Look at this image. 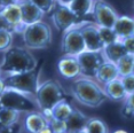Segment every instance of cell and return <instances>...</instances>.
<instances>
[{
  "mask_svg": "<svg viewBox=\"0 0 134 133\" xmlns=\"http://www.w3.org/2000/svg\"><path fill=\"white\" fill-rule=\"evenodd\" d=\"M114 30L120 39L134 36V19L126 15L118 16L114 25Z\"/></svg>",
  "mask_w": 134,
  "mask_h": 133,
  "instance_id": "cell-21",
  "label": "cell"
},
{
  "mask_svg": "<svg viewBox=\"0 0 134 133\" xmlns=\"http://www.w3.org/2000/svg\"><path fill=\"white\" fill-rule=\"evenodd\" d=\"M119 78H120L121 83H123V86L127 94L133 93L134 92V74H130V75H126V76H123Z\"/></svg>",
  "mask_w": 134,
  "mask_h": 133,
  "instance_id": "cell-30",
  "label": "cell"
},
{
  "mask_svg": "<svg viewBox=\"0 0 134 133\" xmlns=\"http://www.w3.org/2000/svg\"><path fill=\"white\" fill-rule=\"evenodd\" d=\"M59 72L66 79H75L81 75L80 65L76 56L64 55L57 62Z\"/></svg>",
  "mask_w": 134,
  "mask_h": 133,
  "instance_id": "cell-14",
  "label": "cell"
},
{
  "mask_svg": "<svg viewBox=\"0 0 134 133\" xmlns=\"http://www.w3.org/2000/svg\"><path fill=\"white\" fill-rule=\"evenodd\" d=\"M103 91L108 96V99L115 100V101H121L127 96V93L124 88L120 78H116L114 80L103 84Z\"/></svg>",
  "mask_w": 134,
  "mask_h": 133,
  "instance_id": "cell-16",
  "label": "cell"
},
{
  "mask_svg": "<svg viewBox=\"0 0 134 133\" xmlns=\"http://www.w3.org/2000/svg\"><path fill=\"white\" fill-rule=\"evenodd\" d=\"M37 66V59L29 49L16 46H12L6 52H4L2 62L0 63L2 75H14L31 71Z\"/></svg>",
  "mask_w": 134,
  "mask_h": 133,
  "instance_id": "cell-1",
  "label": "cell"
},
{
  "mask_svg": "<svg viewBox=\"0 0 134 133\" xmlns=\"http://www.w3.org/2000/svg\"><path fill=\"white\" fill-rule=\"evenodd\" d=\"M121 113L127 118L134 116V92L131 93V94H127V96L125 98L124 107Z\"/></svg>",
  "mask_w": 134,
  "mask_h": 133,
  "instance_id": "cell-27",
  "label": "cell"
},
{
  "mask_svg": "<svg viewBox=\"0 0 134 133\" xmlns=\"http://www.w3.org/2000/svg\"><path fill=\"white\" fill-rule=\"evenodd\" d=\"M92 16L96 25L114 28L119 15L112 8V6L109 5L104 0H94Z\"/></svg>",
  "mask_w": 134,
  "mask_h": 133,
  "instance_id": "cell-10",
  "label": "cell"
},
{
  "mask_svg": "<svg viewBox=\"0 0 134 133\" xmlns=\"http://www.w3.org/2000/svg\"><path fill=\"white\" fill-rule=\"evenodd\" d=\"M51 17L57 31L62 33L86 22V21H84V19H79L76 16L66 5H62L59 2H56L54 6Z\"/></svg>",
  "mask_w": 134,
  "mask_h": 133,
  "instance_id": "cell-7",
  "label": "cell"
},
{
  "mask_svg": "<svg viewBox=\"0 0 134 133\" xmlns=\"http://www.w3.org/2000/svg\"><path fill=\"white\" fill-rule=\"evenodd\" d=\"M0 30H6V31H9L12 33H16L15 28L5 19L4 16H2L1 14H0Z\"/></svg>",
  "mask_w": 134,
  "mask_h": 133,
  "instance_id": "cell-32",
  "label": "cell"
},
{
  "mask_svg": "<svg viewBox=\"0 0 134 133\" xmlns=\"http://www.w3.org/2000/svg\"><path fill=\"white\" fill-rule=\"evenodd\" d=\"M30 1H32L36 6H38L45 14L51 13L56 4V0H30Z\"/></svg>",
  "mask_w": 134,
  "mask_h": 133,
  "instance_id": "cell-29",
  "label": "cell"
},
{
  "mask_svg": "<svg viewBox=\"0 0 134 133\" xmlns=\"http://www.w3.org/2000/svg\"><path fill=\"white\" fill-rule=\"evenodd\" d=\"M72 110H74L72 104L70 103L69 99H65V100L60 101L59 103H56L49 111H47V113L44 115L47 118L52 117V118H55L59 120H64L65 122V119L69 117V115L72 113Z\"/></svg>",
  "mask_w": 134,
  "mask_h": 133,
  "instance_id": "cell-19",
  "label": "cell"
},
{
  "mask_svg": "<svg viewBox=\"0 0 134 133\" xmlns=\"http://www.w3.org/2000/svg\"><path fill=\"white\" fill-rule=\"evenodd\" d=\"M83 132H86V133H107L108 132V126H107L105 123L102 122L101 119L91 117V118L87 119L86 125H85Z\"/></svg>",
  "mask_w": 134,
  "mask_h": 133,
  "instance_id": "cell-24",
  "label": "cell"
},
{
  "mask_svg": "<svg viewBox=\"0 0 134 133\" xmlns=\"http://www.w3.org/2000/svg\"><path fill=\"white\" fill-rule=\"evenodd\" d=\"M0 104L9 109L17 110L20 113L40 111L35 98L32 99L31 95L8 87H5L4 92L0 94Z\"/></svg>",
  "mask_w": 134,
  "mask_h": 133,
  "instance_id": "cell-6",
  "label": "cell"
},
{
  "mask_svg": "<svg viewBox=\"0 0 134 133\" xmlns=\"http://www.w3.org/2000/svg\"><path fill=\"white\" fill-rule=\"evenodd\" d=\"M121 43L124 44V46H125V48H126L127 53L133 54L134 55V36H131V37L121 39Z\"/></svg>",
  "mask_w": 134,
  "mask_h": 133,
  "instance_id": "cell-31",
  "label": "cell"
},
{
  "mask_svg": "<svg viewBox=\"0 0 134 133\" xmlns=\"http://www.w3.org/2000/svg\"><path fill=\"white\" fill-rule=\"evenodd\" d=\"M0 14L14 26L16 33H22L23 29L25 28V25H24V23L22 22L21 8H20L19 4L2 6V7H0Z\"/></svg>",
  "mask_w": 134,
  "mask_h": 133,
  "instance_id": "cell-15",
  "label": "cell"
},
{
  "mask_svg": "<svg viewBox=\"0 0 134 133\" xmlns=\"http://www.w3.org/2000/svg\"><path fill=\"white\" fill-rule=\"evenodd\" d=\"M21 0H0V7L2 6H8L12 4H19Z\"/></svg>",
  "mask_w": 134,
  "mask_h": 133,
  "instance_id": "cell-33",
  "label": "cell"
},
{
  "mask_svg": "<svg viewBox=\"0 0 134 133\" xmlns=\"http://www.w3.org/2000/svg\"><path fill=\"white\" fill-rule=\"evenodd\" d=\"M2 76V72H1V68H0V77Z\"/></svg>",
  "mask_w": 134,
  "mask_h": 133,
  "instance_id": "cell-36",
  "label": "cell"
},
{
  "mask_svg": "<svg viewBox=\"0 0 134 133\" xmlns=\"http://www.w3.org/2000/svg\"><path fill=\"white\" fill-rule=\"evenodd\" d=\"M24 128L26 131L32 133L52 132L48 126V120L41 111H31L28 113L24 119Z\"/></svg>",
  "mask_w": 134,
  "mask_h": 133,
  "instance_id": "cell-12",
  "label": "cell"
},
{
  "mask_svg": "<svg viewBox=\"0 0 134 133\" xmlns=\"http://www.w3.org/2000/svg\"><path fill=\"white\" fill-rule=\"evenodd\" d=\"M116 65H117L118 72H119V77L134 74V55L127 53L120 60H118Z\"/></svg>",
  "mask_w": 134,
  "mask_h": 133,
  "instance_id": "cell-23",
  "label": "cell"
},
{
  "mask_svg": "<svg viewBox=\"0 0 134 133\" xmlns=\"http://www.w3.org/2000/svg\"><path fill=\"white\" fill-rule=\"evenodd\" d=\"M71 1H72V0H56V2H59V4H62V5H68Z\"/></svg>",
  "mask_w": 134,
  "mask_h": 133,
  "instance_id": "cell-35",
  "label": "cell"
},
{
  "mask_svg": "<svg viewBox=\"0 0 134 133\" xmlns=\"http://www.w3.org/2000/svg\"><path fill=\"white\" fill-rule=\"evenodd\" d=\"M97 28H99L100 36H101L102 43H103L104 46L105 45L115 43V41L121 40V39L118 37L117 33H116L114 28H107V26H99V25H97Z\"/></svg>",
  "mask_w": 134,
  "mask_h": 133,
  "instance_id": "cell-25",
  "label": "cell"
},
{
  "mask_svg": "<svg viewBox=\"0 0 134 133\" xmlns=\"http://www.w3.org/2000/svg\"><path fill=\"white\" fill-rule=\"evenodd\" d=\"M40 72H41V66H37L31 71L14 74V75H4V77L1 78L4 80L6 87L20 91V92L29 94L35 98L38 87L40 85V83H39Z\"/></svg>",
  "mask_w": 134,
  "mask_h": 133,
  "instance_id": "cell-5",
  "label": "cell"
},
{
  "mask_svg": "<svg viewBox=\"0 0 134 133\" xmlns=\"http://www.w3.org/2000/svg\"><path fill=\"white\" fill-rule=\"evenodd\" d=\"M133 6H134V2H133Z\"/></svg>",
  "mask_w": 134,
  "mask_h": 133,
  "instance_id": "cell-37",
  "label": "cell"
},
{
  "mask_svg": "<svg viewBox=\"0 0 134 133\" xmlns=\"http://www.w3.org/2000/svg\"><path fill=\"white\" fill-rule=\"evenodd\" d=\"M79 29L81 31V35L84 37L85 44H86V49L87 51H102L104 45L102 43L101 36L99 32L95 22H90L86 21L83 24L79 25Z\"/></svg>",
  "mask_w": 134,
  "mask_h": 133,
  "instance_id": "cell-11",
  "label": "cell"
},
{
  "mask_svg": "<svg viewBox=\"0 0 134 133\" xmlns=\"http://www.w3.org/2000/svg\"><path fill=\"white\" fill-rule=\"evenodd\" d=\"M116 78H119V72H118L116 63L105 61L102 63L101 66L97 69L95 79L101 84H105L110 80H114Z\"/></svg>",
  "mask_w": 134,
  "mask_h": 133,
  "instance_id": "cell-18",
  "label": "cell"
},
{
  "mask_svg": "<svg viewBox=\"0 0 134 133\" xmlns=\"http://www.w3.org/2000/svg\"><path fill=\"white\" fill-rule=\"evenodd\" d=\"M88 117L85 114H83L80 110L74 108L72 113L69 115V117L65 119V126L66 132H83V130L86 125Z\"/></svg>",
  "mask_w": 134,
  "mask_h": 133,
  "instance_id": "cell-17",
  "label": "cell"
},
{
  "mask_svg": "<svg viewBox=\"0 0 134 133\" xmlns=\"http://www.w3.org/2000/svg\"><path fill=\"white\" fill-rule=\"evenodd\" d=\"M35 99L42 114H46L60 101L69 99V94L56 80L49 79L39 85Z\"/></svg>",
  "mask_w": 134,
  "mask_h": 133,
  "instance_id": "cell-3",
  "label": "cell"
},
{
  "mask_svg": "<svg viewBox=\"0 0 134 133\" xmlns=\"http://www.w3.org/2000/svg\"><path fill=\"white\" fill-rule=\"evenodd\" d=\"M21 8V16H22V22L24 25L39 22L42 20L45 13L42 12L38 6H36L30 0H21L19 2Z\"/></svg>",
  "mask_w": 134,
  "mask_h": 133,
  "instance_id": "cell-13",
  "label": "cell"
},
{
  "mask_svg": "<svg viewBox=\"0 0 134 133\" xmlns=\"http://www.w3.org/2000/svg\"><path fill=\"white\" fill-rule=\"evenodd\" d=\"M47 120H48V126H49L52 132H55V133H65L66 132V126H65L64 120H59L55 118H52V117L47 118Z\"/></svg>",
  "mask_w": 134,
  "mask_h": 133,
  "instance_id": "cell-28",
  "label": "cell"
},
{
  "mask_svg": "<svg viewBox=\"0 0 134 133\" xmlns=\"http://www.w3.org/2000/svg\"><path fill=\"white\" fill-rule=\"evenodd\" d=\"M71 84V92L75 99L81 104L90 108H97L108 99L103 87H101L91 78H75Z\"/></svg>",
  "mask_w": 134,
  "mask_h": 133,
  "instance_id": "cell-2",
  "label": "cell"
},
{
  "mask_svg": "<svg viewBox=\"0 0 134 133\" xmlns=\"http://www.w3.org/2000/svg\"><path fill=\"white\" fill-rule=\"evenodd\" d=\"M102 53L104 55L105 60L112 63H117L118 60H120L124 55L127 54V51L125 48L124 44L121 43V40L115 41L112 44L105 45L102 49Z\"/></svg>",
  "mask_w": 134,
  "mask_h": 133,
  "instance_id": "cell-20",
  "label": "cell"
},
{
  "mask_svg": "<svg viewBox=\"0 0 134 133\" xmlns=\"http://www.w3.org/2000/svg\"><path fill=\"white\" fill-rule=\"evenodd\" d=\"M77 60L80 65L81 76L87 78H95L97 69L104 63L107 60L103 55L102 51H84L83 53L78 54Z\"/></svg>",
  "mask_w": 134,
  "mask_h": 133,
  "instance_id": "cell-8",
  "label": "cell"
},
{
  "mask_svg": "<svg viewBox=\"0 0 134 133\" xmlns=\"http://www.w3.org/2000/svg\"><path fill=\"white\" fill-rule=\"evenodd\" d=\"M13 35L9 31L0 30V52H6L8 48L12 47L13 43Z\"/></svg>",
  "mask_w": 134,
  "mask_h": 133,
  "instance_id": "cell-26",
  "label": "cell"
},
{
  "mask_svg": "<svg viewBox=\"0 0 134 133\" xmlns=\"http://www.w3.org/2000/svg\"><path fill=\"white\" fill-rule=\"evenodd\" d=\"M94 0H72L66 6L71 9L76 16L79 19H85L88 15H92Z\"/></svg>",
  "mask_w": 134,
  "mask_h": 133,
  "instance_id": "cell-22",
  "label": "cell"
},
{
  "mask_svg": "<svg viewBox=\"0 0 134 133\" xmlns=\"http://www.w3.org/2000/svg\"><path fill=\"white\" fill-rule=\"evenodd\" d=\"M61 51L64 55L69 56H77L78 54L86 51V44H85L84 37L79 29V25L63 33Z\"/></svg>",
  "mask_w": 134,
  "mask_h": 133,
  "instance_id": "cell-9",
  "label": "cell"
},
{
  "mask_svg": "<svg viewBox=\"0 0 134 133\" xmlns=\"http://www.w3.org/2000/svg\"><path fill=\"white\" fill-rule=\"evenodd\" d=\"M5 83H4V80H2V78L0 77V94H1L2 92H4V90H5Z\"/></svg>",
  "mask_w": 134,
  "mask_h": 133,
  "instance_id": "cell-34",
  "label": "cell"
},
{
  "mask_svg": "<svg viewBox=\"0 0 134 133\" xmlns=\"http://www.w3.org/2000/svg\"><path fill=\"white\" fill-rule=\"evenodd\" d=\"M23 43L29 49H44L52 44V29L44 21L25 25L22 31Z\"/></svg>",
  "mask_w": 134,
  "mask_h": 133,
  "instance_id": "cell-4",
  "label": "cell"
}]
</instances>
